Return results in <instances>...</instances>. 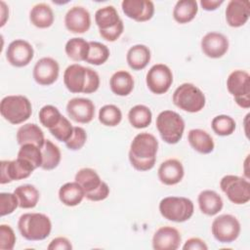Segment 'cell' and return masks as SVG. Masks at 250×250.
<instances>
[{"mask_svg":"<svg viewBox=\"0 0 250 250\" xmlns=\"http://www.w3.org/2000/svg\"><path fill=\"white\" fill-rule=\"evenodd\" d=\"M17 142L20 146L33 144L41 148L45 142L42 129L34 123H26L21 126L17 132Z\"/></svg>","mask_w":250,"mask_h":250,"instance_id":"24","label":"cell"},{"mask_svg":"<svg viewBox=\"0 0 250 250\" xmlns=\"http://www.w3.org/2000/svg\"><path fill=\"white\" fill-rule=\"evenodd\" d=\"M150 57L151 55L148 47L143 44H137L128 50L126 61L133 70H142L148 64Z\"/></svg>","mask_w":250,"mask_h":250,"instance_id":"27","label":"cell"},{"mask_svg":"<svg viewBox=\"0 0 250 250\" xmlns=\"http://www.w3.org/2000/svg\"><path fill=\"white\" fill-rule=\"evenodd\" d=\"M89 46L90 49L86 62L94 65H101L108 60L109 50L106 45L97 41H90Z\"/></svg>","mask_w":250,"mask_h":250,"instance_id":"36","label":"cell"},{"mask_svg":"<svg viewBox=\"0 0 250 250\" xmlns=\"http://www.w3.org/2000/svg\"><path fill=\"white\" fill-rule=\"evenodd\" d=\"M109 86L117 96H128L134 89V78L126 70H117L109 79Z\"/></svg>","mask_w":250,"mask_h":250,"instance_id":"29","label":"cell"},{"mask_svg":"<svg viewBox=\"0 0 250 250\" xmlns=\"http://www.w3.org/2000/svg\"><path fill=\"white\" fill-rule=\"evenodd\" d=\"M158 141L150 133H139L133 139L129 149L131 165L138 171H148L154 167Z\"/></svg>","mask_w":250,"mask_h":250,"instance_id":"1","label":"cell"},{"mask_svg":"<svg viewBox=\"0 0 250 250\" xmlns=\"http://www.w3.org/2000/svg\"><path fill=\"white\" fill-rule=\"evenodd\" d=\"M250 3L248 0H230L226 8V21L231 27H240L249 20Z\"/></svg>","mask_w":250,"mask_h":250,"instance_id":"21","label":"cell"},{"mask_svg":"<svg viewBox=\"0 0 250 250\" xmlns=\"http://www.w3.org/2000/svg\"><path fill=\"white\" fill-rule=\"evenodd\" d=\"M128 120L136 129L146 128L148 125H150L152 120L151 110L146 105L137 104L129 110Z\"/></svg>","mask_w":250,"mask_h":250,"instance_id":"35","label":"cell"},{"mask_svg":"<svg viewBox=\"0 0 250 250\" xmlns=\"http://www.w3.org/2000/svg\"><path fill=\"white\" fill-rule=\"evenodd\" d=\"M194 211L190 199L183 196H167L159 202V212L168 221L183 223L189 220Z\"/></svg>","mask_w":250,"mask_h":250,"instance_id":"7","label":"cell"},{"mask_svg":"<svg viewBox=\"0 0 250 250\" xmlns=\"http://www.w3.org/2000/svg\"><path fill=\"white\" fill-rule=\"evenodd\" d=\"M182 236L180 231L170 226L159 228L152 236L154 250H176L180 247Z\"/></svg>","mask_w":250,"mask_h":250,"instance_id":"20","label":"cell"},{"mask_svg":"<svg viewBox=\"0 0 250 250\" xmlns=\"http://www.w3.org/2000/svg\"><path fill=\"white\" fill-rule=\"evenodd\" d=\"M0 5H1V23H0V26H3L6 22V21L9 18V9L6 6L5 2H3V1L0 2Z\"/></svg>","mask_w":250,"mask_h":250,"instance_id":"49","label":"cell"},{"mask_svg":"<svg viewBox=\"0 0 250 250\" xmlns=\"http://www.w3.org/2000/svg\"><path fill=\"white\" fill-rule=\"evenodd\" d=\"M60 65L56 60L44 57L38 60L33 67L32 75L35 82L42 86H49L55 83L59 77Z\"/></svg>","mask_w":250,"mask_h":250,"instance_id":"15","label":"cell"},{"mask_svg":"<svg viewBox=\"0 0 250 250\" xmlns=\"http://www.w3.org/2000/svg\"><path fill=\"white\" fill-rule=\"evenodd\" d=\"M19 207V199L15 193H0V215L6 216L12 214Z\"/></svg>","mask_w":250,"mask_h":250,"instance_id":"42","label":"cell"},{"mask_svg":"<svg viewBox=\"0 0 250 250\" xmlns=\"http://www.w3.org/2000/svg\"><path fill=\"white\" fill-rule=\"evenodd\" d=\"M38 116L40 123L50 130L59 123L62 115L56 106L52 104H47L41 107Z\"/></svg>","mask_w":250,"mask_h":250,"instance_id":"40","label":"cell"},{"mask_svg":"<svg viewBox=\"0 0 250 250\" xmlns=\"http://www.w3.org/2000/svg\"><path fill=\"white\" fill-rule=\"evenodd\" d=\"M29 20L38 28H48L53 24L55 16L52 8L48 4L38 3L30 10Z\"/></svg>","mask_w":250,"mask_h":250,"instance_id":"28","label":"cell"},{"mask_svg":"<svg viewBox=\"0 0 250 250\" xmlns=\"http://www.w3.org/2000/svg\"><path fill=\"white\" fill-rule=\"evenodd\" d=\"M87 141L86 131L79 126L73 127V134L70 139L64 143L66 147L70 150H79L81 149Z\"/></svg>","mask_w":250,"mask_h":250,"instance_id":"43","label":"cell"},{"mask_svg":"<svg viewBox=\"0 0 250 250\" xmlns=\"http://www.w3.org/2000/svg\"><path fill=\"white\" fill-rule=\"evenodd\" d=\"M89 49V42L81 37H73L69 39L64 47L65 54L74 62H86Z\"/></svg>","mask_w":250,"mask_h":250,"instance_id":"33","label":"cell"},{"mask_svg":"<svg viewBox=\"0 0 250 250\" xmlns=\"http://www.w3.org/2000/svg\"><path fill=\"white\" fill-rule=\"evenodd\" d=\"M122 120V112L114 104H105L99 110V121L107 127L117 126Z\"/></svg>","mask_w":250,"mask_h":250,"instance_id":"37","label":"cell"},{"mask_svg":"<svg viewBox=\"0 0 250 250\" xmlns=\"http://www.w3.org/2000/svg\"><path fill=\"white\" fill-rule=\"evenodd\" d=\"M200 46L203 54L206 57L211 59H219L228 52L229 40L224 34L211 31L202 37Z\"/></svg>","mask_w":250,"mask_h":250,"instance_id":"19","label":"cell"},{"mask_svg":"<svg viewBox=\"0 0 250 250\" xmlns=\"http://www.w3.org/2000/svg\"><path fill=\"white\" fill-rule=\"evenodd\" d=\"M2 117L11 124L18 125L26 121L32 113L30 101L21 95H11L2 99L0 103Z\"/></svg>","mask_w":250,"mask_h":250,"instance_id":"4","label":"cell"},{"mask_svg":"<svg viewBox=\"0 0 250 250\" xmlns=\"http://www.w3.org/2000/svg\"><path fill=\"white\" fill-rule=\"evenodd\" d=\"M34 50L32 45L22 39L12 41L6 50L8 62L16 67L26 66L33 59Z\"/></svg>","mask_w":250,"mask_h":250,"instance_id":"14","label":"cell"},{"mask_svg":"<svg viewBox=\"0 0 250 250\" xmlns=\"http://www.w3.org/2000/svg\"><path fill=\"white\" fill-rule=\"evenodd\" d=\"M235 126L234 119L225 114L215 116L211 122V127L214 133L222 137L231 135L235 130Z\"/></svg>","mask_w":250,"mask_h":250,"instance_id":"38","label":"cell"},{"mask_svg":"<svg viewBox=\"0 0 250 250\" xmlns=\"http://www.w3.org/2000/svg\"><path fill=\"white\" fill-rule=\"evenodd\" d=\"M123 30H124V24H123V21H121L114 27H111L107 30H99V33L103 39L109 42H114L120 37Z\"/></svg>","mask_w":250,"mask_h":250,"instance_id":"45","label":"cell"},{"mask_svg":"<svg viewBox=\"0 0 250 250\" xmlns=\"http://www.w3.org/2000/svg\"><path fill=\"white\" fill-rule=\"evenodd\" d=\"M240 229L239 221L230 214H223L216 217L211 226L213 236L221 243H230L236 240Z\"/></svg>","mask_w":250,"mask_h":250,"instance_id":"11","label":"cell"},{"mask_svg":"<svg viewBox=\"0 0 250 250\" xmlns=\"http://www.w3.org/2000/svg\"><path fill=\"white\" fill-rule=\"evenodd\" d=\"M83 188L85 197L91 201L104 200L109 194V187L101 180L99 174L92 168H82L74 178Z\"/></svg>","mask_w":250,"mask_h":250,"instance_id":"5","label":"cell"},{"mask_svg":"<svg viewBox=\"0 0 250 250\" xmlns=\"http://www.w3.org/2000/svg\"><path fill=\"white\" fill-rule=\"evenodd\" d=\"M198 12V4L195 0H180L173 10L174 20L181 24L191 21Z\"/></svg>","mask_w":250,"mask_h":250,"instance_id":"30","label":"cell"},{"mask_svg":"<svg viewBox=\"0 0 250 250\" xmlns=\"http://www.w3.org/2000/svg\"><path fill=\"white\" fill-rule=\"evenodd\" d=\"M224 3L223 0H201L200 5L205 11H215Z\"/></svg>","mask_w":250,"mask_h":250,"instance_id":"48","label":"cell"},{"mask_svg":"<svg viewBox=\"0 0 250 250\" xmlns=\"http://www.w3.org/2000/svg\"><path fill=\"white\" fill-rule=\"evenodd\" d=\"M14 193L19 199V207L22 209L34 208L40 198L38 189L32 185H21L16 188Z\"/></svg>","mask_w":250,"mask_h":250,"instance_id":"32","label":"cell"},{"mask_svg":"<svg viewBox=\"0 0 250 250\" xmlns=\"http://www.w3.org/2000/svg\"><path fill=\"white\" fill-rule=\"evenodd\" d=\"M18 229L23 238L39 241L47 238L52 230L50 218L42 213H25L18 221Z\"/></svg>","mask_w":250,"mask_h":250,"instance_id":"3","label":"cell"},{"mask_svg":"<svg viewBox=\"0 0 250 250\" xmlns=\"http://www.w3.org/2000/svg\"><path fill=\"white\" fill-rule=\"evenodd\" d=\"M200 211L207 216L217 215L223 209V199L215 190L205 189L201 191L197 198Z\"/></svg>","mask_w":250,"mask_h":250,"instance_id":"23","label":"cell"},{"mask_svg":"<svg viewBox=\"0 0 250 250\" xmlns=\"http://www.w3.org/2000/svg\"><path fill=\"white\" fill-rule=\"evenodd\" d=\"M146 82L151 93L162 95L170 89L173 83L172 70L166 64L156 63L147 71Z\"/></svg>","mask_w":250,"mask_h":250,"instance_id":"13","label":"cell"},{"mask_svg":"<svg viewBox=\"0 0 250 250\" xmlns=\"http://www.w3.org/2000/svg\"><path fill=\"white\" fill-rule=\"evenodd\" d=\"M157 175L162 184L166 186H174L180 183L184 178V166L178 159L170 158L160 164Z\"/></svg>","mask_w":250,"mask_h":250,"instance_id":"22","label":"cell"},{"mask_svg":"<svg viewBox=\"0 0 250 250\" xmlns=\"http://www.w3.org/2000/svg\"><path fill=\"white\" fill-rule=\"evenodd\" d=\"M121 7L125 16L139 22L149 21L154 14V4L150 0H123Z\"/></svg>","mask_w":250,"mask_h":250,"instance_id":"18","label":"cell"},{"mask_svg":"<svg viewBox=\"0 0 250 250\" xmlns=\"http://www.w3.org/2000/svg\"><path fill=\"white\" fill-rule=\"evenodd\" d=\"M188 141L190 146L199 153L208 154L214 150L213 138L202 129H191L188 134Z\"/></svg>","mask_w":250,"mask_h":250,"instance_id":"25","label":"cell"},{"mask_svg":"<svg viewBox=\"0 0 250 250\" xmlns=\"http://www.w3.org/2000/svg\"><path fill=\"white\" fill-rule=\"evenodd\" d=\"M220 188L229 200L234 204H245L250 200V183L245 178L226 175L220 182Z\"/></svg>","mask_w":250,"mask_h":250,"instance_id":"10","label":"cell"},{"mask_svg":"<svg viewBox=\"0 0 250 250\" xmlns=\"http://www.w3.org/2000/svg\"><path fill=\"white\" fill-rule=\"evenodd\" d=\"M18 157L26 160L35 169L39 167L41 168V165H42L41 148L33 144H24L21 146V148L18 152Z\"/></svg>","mask_w":250,"mask_h":250,"instance_id":"39","label":"cell"},{"mask_svg":"<svg viewBox=\"0 0 250 250\" xmlns=\"http://www.w3.org/2000/svg\"><path fill=\"white\" fill-rule=\"evenodd\" d=\"M64 25L72 33L82 34L91 26V16L87 9L81 6L70 8L64 16Z\"/></svg>","mask_w":250,"mask_h":250,"instance_id":"17","label":"cell"},{"mask_svg":"<svg viewBox=\"0 0 250 250\" xmlns=\"http://www.w3.org/2000/svg\"><path fill=\"white\" fill-rule=\"evenodd\" d=\"M227 88L237 105L246 109L250 107V75L247 71L236 69L230 72Z\"/></svg>","mask_w":250,"mask_h":250,"instance_id":"9","label":"cell"},{"mask_svg":"<svg viewBox=\"0 0 250 250\" xmlns=\"http://www.w3.org/2000/svg\"><path fill=\"white\" fill-rule=\"evenodd\" d=\"M122 20L113 6L100 8L95 13V22L99 30H107L117 25Z\"/></svg>","mask_w":250,"mask_h":250,"instance_id":"31","label":"cell"},{"mask_svg":"<svg viewBox=\"0 0 250 250\" xmlns=\"http://www.w3.org/2000/svg\"><path fill=\"white\" fill-rule=\"evenodd\" d=\"M49 131L58 141L66 143L73 134V126L70 121L62 115L59 123Z\"/></svg>","mask_w":250,"mask_h":250,"instance_id":"41","label":"cell"},{"mask_svg":"<svg viewBox=\"0 0 250 250\" xmlns=\"http://www.w3.org/2000/svg\"><path fill=\"white\" fill-rule=\"evenodd\" d=\"M63 83L70 93L92 94L100 87V76L91 67L72 63L64 70Z\"/></svg>","mask_w":250,"mask_h":250,"instance_id":"2","label":"cell"},{"mask_svg":"<svg viewBox=\"0 0 250 250\" xmlns=\"http://www.w3.org/2000/svg\"><path fill=\"white\" fill-rule=\"evenodd\" d=\"M84 197L85 192L82 187L75 181L65 183L59 189V198L65 206H76L81 203Z\"/></svg>","mask_w":250,"mask_h":250,"instance_id":"26","label":"cell"},{"mask_svg":"<svg viewBox=\"0 0 250 250\" xmlns=\"http://www.w3.org/2000/svg\"><path fill=\"white\" fill-rule=\"evenodd\" d=\"M16 234L9 225H0V249L12 250L16 244Z\"/></svg>","mask_w":250,"mask_h":250,"instance_id":"44","label":"cell"},{"mask_svg":"<svg viewBox=\"0 0 250 250\" xmlns=\"http://www.w3.org/2000/svg\"><path fill=\"white\" fill-rule=\"evenodd\" d=\"M183 249L184 250H207L208 246L205 243V241L202 240L201 238L191 237L185 242Z\"/></svg>","mask_w":250,"mask_h":250,"instance_id":"47","label":"cell"},{"mask_svg":"<svg viewBox=\"0 0 250 250\" xmlns=\"http://www.w3.org/2000/svg\"><path fill=\"white\" fill-rule=\"evenodd\" d=\"M49 250H71L72 245L71 242L63 236H59L54 238L49 245L47 246Z\"/></svg>","mask_w":250,"mask_h":250,"instance_id":"46","label":"cell"},{"mask_svg":"<svg viewBox=\"0 0 250 250\" xmlns=\"http://www.w3.org/2000/svg\"><path fill=\"white\" fill-rule=\"evenodd\" d=\"M156 128L165 143L175 145L183 137L185 121L176 111L163 110L156 117Z\"/></svg>","mask_w":250,"mask_h":250,"instance_id":"6","label":"cell"},{"mask_svg":"<svg viewBox=\"0 0 250 250\" xmlns=\"http://www.w3.org/2000/svg\"><path fill=\"white\" fill-rule=\"evenodd\" d=\"M35 168L26 160L17 157L15 160H1L0 184L5 185L13 181L28 178Z\"/></svg>","mask_w":250,"mask_h":250,"instance_id":"12","label":"cell"},{"mask_svg":"<svg viewBox=\"0 0 250 250\" xmlns=\"http://www.w3.org/2000/svg\"><path fill=\"white\" fill-rule=\"evenodd\" d=\"M42 153V165L43 170H53L58 167L61 162L62 153L58 146H56L50 140H45L43 146H41Z\"/></svg>","mask_w":250,"mask_h":250,"instance_id":"34","label":"cell"},{"mask_svg":"<svg viewBox=\"0 0 250 250\" xmlns=\"http://www.w3.org/2000/svg\"><path fill=\"white\" fill-rule=\"evenodd\" d=\"M66 112L73 121L86 124L91 122L95 116V105L89 99L73 98L66 104Z\"/></svg>","mask_w":250,"mask_h":250,"instance_id":"16","label":"cell"},{"mask_svg":"<svg viewBox=\"0 0 250 250\" xmlns=\"http://www.w3.org/2000/svg\"><path fill=\"white\" fill-rule=\"evenodd\" d=\"M172 100L177 107L190 113L200 111L206 103L203 92L191 83L181 84L174 91Z\"/></svg>","mask_w":250,"mask_h":250,"instance_id":"8","label":"cell"}]
</instances>
